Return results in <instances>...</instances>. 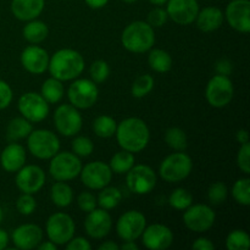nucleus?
Returning <instances> with one entry per match:
<instances>
[{
	"instance_id": "f257e3e1",
	"label": "nucleus",
	"mask_w": 250,
	"mask_h": 250,
	"mask_svg": "<svg viewBox=\"0 0 250 250\" xmlns=\"http://www.w3.org/2000/svg\"><path fill=\"white\" fill-rule=\"evenodd\" d=\"M116 139L124 150L139 153L146 148L150 139V132L143 120L128 117L117 125Z\"/></svg>"
},
{
	"instance_id": "f03ea898",
	"label": "nucleus",
	"mask_w": 250,
	"mask_h": 250,
	"mask_svg": "<svg viewBox=\"0 0 250 250\" xmlns=\"http://www.w3.org/2000/svg\"><path fill=\"white\" fill-rule=\"evenodd\" d=\"M48 68L51 77L61 82L72 81L84 70V59L77 50L60 49L49 59Z\"/></svg>"
},
{
	"instance_id": "7ed1b4c3",
	"label": "nucleus",
	"mask_w": 250,
	"mask_h": 250,
	"mask_svg": "<svg viewBox=\"0 0 250 250\" xmlns=\"http://www.w3.org/2000/svg\"><path fill=\"white\" fill-rule=\"evenodd\" d=\"M121 42L124 48L131 53H146L153 48L155 43L154 28L148 22H132L122 32Z\"/></svg>"
},
{
	"instance_id": "20e7f679",
	"label": "nucleus",
	"mask_w": 250,
	"mask_h": 250,
	"mask_svg": "<svg viewBox=\"0 0 250 250\" xmlns=\"http://www.w3.org/2000/svg\"><path fill=\"white\" fill-rule=\"evenodd\" d=\"M193 168L192 159L183 151H177L166 156L159 167L161 178L166 182L177 183L186 180Z\"/></svg>"
},
{
	"instance_id": "39448f33",
	"label": "nucleus",
	"mask_w": 250,
	"mask_h": 250,
	"mask_svg": "<svg viewBox=\"0 0 250 250\" xmlns=\"http://www.w3.org/2000/svg\"><path fill=\"white\" fill-rule=\"evenodd\" d=\"M29 153L41 160L51 159L60 150V141L54 132L49 129H36L27 137Z\"/></svg>"
},
{
	"instance_id": "423d86ee",
	"label": "nucleus",
	"mask_w": 250,
	"mask_h": 250,
	"mask_svg": "<svg viewBox=\"0 0 250 250\" xmlns=\"http://www.w3.org/2000/svg\"><path fill=\"white\" fill-rule=\"evenodd\" d=\"M82 167V163L76 154L61 151L51 158L49 172L54 180L66 182L80 176Z\"/></svg>"
},
{
	"instance_id": "0eeeda50",
	"label": "nucleus",
	"mask_w": 250,
	"mask_h": 250,
	"mask_svg": "<svg viewBox=\"0 0 250 250\" xmlns=\"http://www.w3.org/2000/svg\"><path fill=\"white\" fill-rule=\"evenodd\" d=\"M45 231L49 241L56 246H65L75 236V221L65 212H55L46 221Z\"/></svg>"
},
{
	"instance_id": "6e6552de",
	"label": "nucleus",
	"mask_w": 250,
	"mask_h": 250,
	"mask_svg": "<svg viewBox=\"0 0 250 250\" xmlns=\"http://www.w3.org/2000/svg\"><path fill=\"white\" fill-rule=\"evenodd\" d=\"M67 97L71 105L77 109H89L97 103L99 90L92 80L80 78L71 83L67 90Z\"/></svg>"
},
{
	"instance_id": "1a4fd4ad",
	"label": "nucleus",
	"mask_w": 250,
	"mask_h": 250,
	"mask_svg": "<svg viewBox=\"0 0 250 250\" xmlns=\"http://www.w3.org/2000/svg\"><path fill=\"white\" fill-rule=\"evenodd\" d=\"M233 83L229 76L217 73L208 82L205 97L211 106L225 107L233 99Z\"/></svg>"
},
{
	"instance_id": "9d476101",
	"label": "nucleus",
	"mask_w": 250,
	"mask_h": 250,
	"mask_svg": "<svg viewBox=\"0 0 250 250\" xmlns=\"http://www.w3.org/2000/svg\"><path fill=\"white\" fill-rule=\"evenodd\" d=\"M54 124L59 133L65 137H72L82 128L83 119L77 107L71 104H62L55 110Z\"/></svg>"
},
{
	"instance_id": "9b49d317",
	"label": "nucleus",
	"mask_w": 250,
	"mask_h": 250,
	"mask_svg": "<svg viewBox=\"0 0 250 250\" xmlns=\"http://www.w3.org/2000/svg\"><path fill=\"white\" fill-rule=\"evenodd\" d=\"M215 215L214 210L205 204L190 205L183 214V222L188 229L197 233L207 232L214 226Z\"/></svg>"
},
{
	"instance_id": "f8f14e48",
	"label": "nucleus",
	"mask_w": 250,
	"mask_h": 250,
	"mask_svg": "<svg viewBox=\"0 0 250 250\" xmlns=\"http://www.w3.org/2000/svg\"><path fill=\"white\" fill-rule=\"evenodd\" d=\"M19 111L32 124L42 122L49 114V103L38 93H24L19 99Z\"/></svg>"
},
{
	"instance_id": "ddd939ff",
	"label": "nucleus",
	"mask_w": 250,
	"mask_h": 250,
	"mask_svg": "<svg viewBox=\"0 0 250 250\" xmlns=\"http://www.w3.org/2000/svg\"><path fill=\"white\" fill-rule=\"evenodd\" d=\"M127 187L134 194H148L155 188L156 175L148 165H133L127 172Z\"/></svg>"
},
{
	"instance_id": "4468645a",
	"label": "nucleus",
	"mask_w": 250,
	"mask_h": 250,
	"mask_svg": "<svg viewBox=\"0 0 250 250\" xmlns=\"http://www.w3.org/2000/svg\"><path fill=\"white\" fill-rule=\"evenodd\" d=\"M146 227V219L138 210H129L117 220L116 232L122 241H136Z\"/></svg>"
},
{
	"instance_id": "2eb2a0df",
	"label": "nucleus",
	"mask_w": 250,
	"mask_h": 250,
	"mask_svg": "<svg viewBox=\"0 0 250 250\" xmlns=\"http://www.w3.org/2000/svg\"><path fill=\"white\" fill-rule=\"evenodd\" d=\"M81 181L89 189L100 190L110 185L112 171L107 164L103 161H93L81 170Z\"/></svg>"
},
{
	"instance_id": "dca6fc26",
	"label": "nucleus",
	"mask_w": 250,
	"mask_h": 250,
	"mask_svg": "<svg viewBox=\"0 0 250 250\" xmlns=\"http://www.w3.org/2000/svg\"><path fill=\"white\" fill-rule=\"evenodd\" d=\"M15 182L22 193L36 194L43 188L45 183V173L37 165L22 166L17 171Z\"/></svg>"
},
{
	"instance_id": "f3484780",
	"label": "nucleus",
	"mask_w": 250,
	"mask_h": 250,
	"mask_svg": "<svg viewBox=\"0 0 250 250\" xmlns=\"http://www.w3.org/2000/svg\"><path fill=\"white\" fill-rule=\"evenodd\" d=\"M225 17L233 29L241 33H249L250 1L249 0H232L227 5Z\"/></svg>"
},
{
	"instance_id": "a211bd4d",
	"label": "nucleus",
	"mask_w": 250,
	"mask_h": 250,
	"mask_svg": "<svg viewBox=\"0 0 250 250\" xmlns=\"http://www.w3.org/2000/svg\"><path fill=\"white\" fill-rule=\"evenodd\" d=\"M166 12L173 22L187 26L197 19L199 4L197 0H167Z\"/></svg>"
},
{
	"instance_id": "6ab92c4d",
	"label": "nucleus",
	"mask_w": 250,
	"mask_h": 250,
	"mask_svg": "<svg viewBox=\"0 0 250 250\" xmlns=\"http://www.w3.org/2000/svg\"><path fill=\"white\" fill-rule=\"evenodd\" d=\"M143 244L150 250H166L173 242V233L167 226L161 224H154L146 227L142 233Z\"/></svg>"
},
{
	"instance_id": "aec40b11",
	"label": "nucleus",
	"mask_w": 250,
	"mask_h": 250,
	"mask_svg": "<svg viewBox=\"0 0 250 250\" xmlns=\"http://www.w3.org/2000/svg\"><path fill=\"white\" fill-rule=\"evenodd\" d=\"M112 227V220L105 209H94L88 212L84 221L85 232L94 239H102L110 233Z\"/></svg>"
},
{
	"instance_id": "412c9836",
	"label": "nucleus",
	"mask_w": 250,
	"mask_h": 250,
	"mask_svg": "<svg viewBox=\"0 0 250 250\" xmlns=\"http://www.w3.org/2000/svg\"><path fill=\"white\" fill-rule=\"evenodd\" d=\"M49 54L44 48L38 45H29L21 54V63L24 70L33 75H42L48 70Z\"/></svg>"
},
{
	"instance_id": "4be33fe9",
	"label": "nucleus",
	"mask_w": 250,
	"mask_h": 250,
	"mask_svg": "<svg viewBox=\"0 0 250 250\" xmlns=\"http://www.w3.org/2000/svg\"><path fill=\"white\" fill-rule=\"evenodd\" d=\"M11 238L17 249L31 250L43 241V229L34 224H24L14 229Z\"/></svg>"
},
{
	"instance_id": "5701e85b",
	"label": "nucleus",
	"mask_w": 250,
	"mask_h": 250,
	"mask_svg": "<svg viewBox=\"0 0 250 250\" xmlns=\"http://www.w3.org/2000/svg\"><path fill=\"white\" fill-rule=\"evenodd\" d=\"M0 164L7 172H17L26 164V150L19 143L7 144L1 151Z\"/></svg>"
},
{
	"instance_id": "b1692460",
	"label": "nucleus",
	"mask_w": 250,
	"mask_h": 250,
	"mask_svg": "<svg viewBox=\"0 0 250 250\" xmlns=\"http://www.w3.org/2000/svg\"><path fill=\"white\" fill-rule=\"evenodd\" d=\"M45 0H12L11 11L20 21H31L43 12Z\"/></svg>"
},
{
	"instance_id": "393cba45",
	"label": "nucleus",
	"mask_w": 250,
	"mask_h": 250,
	"mask_svg": "<svg viewBox=\"0 0 250 250\" xmlns=\"http://www.w3.org/2000/svg\"><path fill=\"white\" fill-rule=\"evenodd\" d=\"M225 15L221 11V9L216 6H208L197 15V27L203 32H212L216 31L221 27L224 22Z\"/></svg>"
},
{
	"instance_id": "a878e982",
	"label": "nucleus",
	"mask_w": 250,
	"mask_h": 250,
	"mask_svg": "<svg viewBox=\"0 0 250 250\" xmlns=\"http://www.w3.org/2000/svg\"><path fill=\"white\" fill-rule=\"evenodd\" d=\"M32 131H33L32 122H29L24 117H15L7 125L6 136L9 141L16 142L27 138Z\"/></svg>"
},
{
	"instance_id": "bb28decb",
	"label": "nucleus",
	"mask_w": 250,
	"mask_h": 250,
	"mask_svg": "<svg viewBox=\"0 0 250 250\" xmlns=\"http://www.w3.org/2000/svg\"><path fill=\"white\" fill-rule=\"evenodd\" d=\"M49 34V28L46 23L38 20H31L23 27V37L31 44H39L45 41Z\"/></svg>"
},
{
	"instance_id": "cd10ccee",
	"label": "nucleus",
	"mask_w": 250,
	"mask_h": 250,
	"mask_svg": "<svg viewBox=\"0 0 250 250\" xmlns=\"http://www.w3.org/2000/svg\"><path fill=\"white\" fill-rule=\"evenodd\" d=\"M51 202L59 208H67L73 202V190L67 183L58 181L50 190Z\"/></svg>"
},
{
	"instance_id": "c85d7f7f",
	"label": "nucleus",
	"mask_w": 250,
	"mask_h": 250,
	"mask_svg": "<svg viewBox=\"0 0 250 250\" xmlns=\"http://www.w3.org/2000/svg\"><path fill=\"white\" fill-rule=\"evenodd\" d=\"M63 93H65V89H63L62 82L54 77H50L44 81L41 89L42 97L49 104H56V103L60 102L63 97Z\"/></svg>"
},
{
	"instance_id": "c756f323",
	"label": "nucleus",
	"mask_w": 250,
	"mask_h": 250,
	"mask_svg": "<svg viewBox=\"0 0 250 250\" xmlns=\"http://www.w3.org/2000/svg\"><path fill=\"white\" fill-rule=\"evenodd\" d=\"M148 62L150 68H153L155 72L159 73L168 72L172 67V58L167 51L163 50V49L150 50L148 56Z\"/></svg>"
},
{
	"instance_id": "7c9ffc66",
	"label": "nucleus",
	"mask_w": 250,
	"mask_h": 250,
	"mask_svg": "<svg viewBox=\"0 0 250 250\" xmlns=\"http://www.w3.org/2000/svg\"><path fill=\"white\" fill-rule=\"evenodd\" d=\"M134 159L133 153L127 151L122 149L121 151H117L110 160V168L112 172L117 173V175H122V173H127L134 165Z\"/></svg>"
},
{
	"instance_id": "2f4dec72",
	"label": "nucleus",
	"mask_w": 250,
	"mask_h": 250,
	"mask_svg": "<svg viewBox=\"0 0 250 250\" xmlns=\"http://www.w3.org/2000/svg\"><path fill=\"white\" fill-rule=\"evenodd\" d=\"M117 124L111 116L102 115L98 116L93 122V131L100 138H110L116 133Z\"/></svg>"
},
{
	"instance_id": "473e14b6",
	"label": "nucleus",
	"mask_w": 250,
	"mask_h": 250,
	"mask_svg": "<svg viewBox=\"0 0 250 250\" xmlns=\"http://www.w3.org/2000/svg\"><path fill=\"white\" fill-rule=\"evenodd\" d=\"M100 190L102 192L99 193V197L97 200L100 208L105 210H111L120 204L122 199V193L119 188L107 187L106 186Z\"/></svg>"
},
{
	"instance_id": "72a5a7b5",
	"label": "nucleus",
	"mask_w": 250,
	"mask_h": 250,
	"mask_svg": "<svg viewBox=\"0 0 250 250\" xmlns=\"http://www.w3.org/2000/svg\"><path fill=\"white\" fill-rule=\"evenodd\" d=\"M165 142L171 149L176 151H185L188 146L185 131L178 127H171L165 132Z\"/></svg>"
},
{
	"instance_id": "f704fd0d",
	"label": "nucleus",
	"mask_w": 250,
	"mask_h": 250,
	"mask_svg": "<svg viewBox=\"0 0 250 250\" xmlns=\"http://www.w3.org/2000/svg\"><path fill=\"white\" fill-rule=\"evenodd\" d=\"M249 247V234L243 229H234L227 236L226 248L229 250H248Z\"/></svg>"
},
{
	"instance_id": "c9c22d12",
	"label": "nucleus",
	"mask_w": 250,
	"mask_h": 250,
	"mask_svg": "<svg viewBox=\"0 0 250 250\" xmlns=\"http://www.w3.org/2000/svg\"><path fill=\"white\" fill-rule=\"evenodd\" d=\"M232 197L238 204L248 207L250 204V180L241 178L237 181L232 188Z\"/></svg>"
},
{
	"instance_id": "e433bc0d",
	"label": "nucleus",
	"mask_w": 250,
	"mask_h": 250,
	"mask_svg": "<svg viewBox=\"0 0 250 250\" xmlns=\"http://www.w3.org/2000/svg\"><path fill=\"white\" fill-rule=\"evenodd\" d=\"M193 203V197L185 188H177L171 193L168 198V204L176 210H186Z\"/></svg>"
},
{
	"instance_id": "4c0bfd02",
	"label": "nucleus",
	"mask_w": 250,
	"mask_h": 250,
	"mask_svg": "<svg viewBox=\"0 0 250 250\" xmlns=\"http://www.w3.org/2000/svg\"><path fill=\"white\" fill-rule=\"evenodd\" d=\"M154 88V78L150 75H141L132 84L131 93L134 98H143L148 95Z\"/></svg>"
},
{
	"instance_id": "58836bf2",
	"label": "nucleus",
	"mask_w": 250,
	"mask_h": 250,
	"mask_svg": "<svg viewBox=\"0 0 250 250\" xmlns=\"http://www.w3.org/2000/svg\"><path fill=\"white\" fill-rule=\"evenodd\" d=\"M94 150V144L92 139L84 136L76 137L72 141V153L81 158H87Z\"/></svg>"
},
{
	"instance_id": "ea45409f",
	"label": "nucleus",
	"mask_w": 250,
	"mask_h": 250,
	"mask_svg": "<svg viewBox=\"0 0 250 250\" xmlns=\"http://www.w3.org/2000/svg\"><path fill=\"white\" fill-rule=\"evenodd\" d=\"M227 195H229V189L224 182L212 183L208 190V198L214 205H220L226 202Z\"/></svg>"
},
{
	"instance_id": "a19ab883",
	"label": "nucleus",
	"mask_w": 250,
	"mask_h": 250,
	"mask_svg": "<svg viewBox=\"0 0 250 250\" xmlns=\"http://www.w3.org/2000/svg\"><path fill=\"white\" fill-rule=\"evenodd\" d=\"M90 77L94 83H103L104 81L107 80L110 75V67L107 65L106 61L104 60H97L92 63L90 66Z\"/></svg>"
},
{
	"instance_id": "79ce46f5",
	"label": "nucleus",
	"mask_w": 250,
	"mask_h": 250,
	"mask_svg": "<svg viewBox=\"0 0 250 250\" xmlns=\"http://www.w3.org/2000/svg\"><path fill=\"white\" fill-rule=\"evenodd\" d=\"M36 208H37V202L36 199H34L33 194H27V193H23V194H22L16 202L17 211H19L21 215H24V216H28V215L33 214Z\"/></svg>"
},
{
	"instance_id": "37998d69",
	"label": "nucleus",
	"mask_w": 250,
	"mask_h": 250,
	"mask_svg": "<svg viewBox=\"0 0 250 250\" xmlns=\"http://www.w3.org/2000/svg\"><path fill=\"white\" fill-rule=\"evenodd\" d=\"M237 165L246 175L250 173V144H242L237 155Z\"/></svg>"
},
{
	"instance_id": "c03bdc74",
	"label": "nucleus",
	"mask_w": 250,
	"mask_h": 250,
	"mask_svg": "<svg viewBox=\"0 0 250 250\" xmlns=\"http://www.w3.org/2000/svg\"><path fill=\"white\" fill-rule=\"evenodd\" d=\"M77 204L82 211L88 214V212H90L92 210H94L97 208L98 202L94 194H92L90 192H82L77 197Z\"/></svg>"
},
{
	"instance_id": "a18cd8bd",
	"label": "nucleus",
	"mask_w": 250,
	"mask_h": 250,
	"mask_svg": "<svg viewBox=\"0 0 250 250\" xmlns=\"http://www.w3.org/2000/svg\"><path fill=\"white\" fill-rule=\"evenodd\" d=\"M167 12L163 7H155L148 14V23L153 28L154 27H163L167 21Z\"/></svg>"
},
{
	"instance_id": "49530a36",
	"label": "nucleus",
	"mask_w": 250,
	"mask_h": 250,
	"mask_svg": "<svg viewBox=\"0 0 250 250\" xmlns=\"http://www.w3.org/2000/svg\"><path fill=\"white\" fill-rule=\"evenodd\" d=\"M12 89L7 82L0 80V110H4L11 104L12 102Z\"/></svg>"
},
{
	"instance_id": "de8ad7c7",
	"label": "nucleus",
	"mask_w": 250,
	"mask_h": 250,
	"mask_svg": "<svg viewBox=\"0 0 250 250\" xmlns=\"http://www.w3.org/2000/svg\"><path fill=\"white\" fill-rule=\"evenodd\" d=\"M67 250H90L92 246L89 242L83 237H77V238H72L65 244Z\"/></svg>"
},
{
	"instance_id": "09e8293b",
	"label": "nucleus",
	"mask_w": 250,
	"mask_h": 250,
	"mask_svg": "<svg viewBox=\"0 0 250 250\" xmlns=\"http://www.w3.org/2000/svg\"><path fill=\"white\" fill-rule=\"evenodd\" d=\"M192 248L194 250H214L215 246L210 239L202 237V238H198L197 241L193 243Z\"/></svg>"
},
{
	"instance_id": "8fccbe9b",
	"label": "nucleus",
	"mask_w": 250,
	"mask_h": 250,
	"mask_svg": "<svg viewBox=\"0 0 250 250\" xmlns=\"http://www.w3.org/2000/svg\"><path fill=\"white\" fill-rule=\"evenodd\" d=\"M216 71L219 75L229 76L232 72V63L229 60H220L216 63Z\"/></svg>"
},
{
	"instance_id": "3c124183",
	"label": "nucleus",
	"mask_w": 250,
	"mask_h": 250,
	"mask_svg": "<svg viewBox=\"0 0 250 250\" xmlns=\"http://www.w3.org/2000/svg\"><path fill=\"white\" fill-rule=\"evenodd\" d=\"M236 139L239 144H246L249 143V133L247 129H239L236 133Z\"/></svg>"
},
{
	"instance_id": "603ef678",
	"label": "nucleus",
	"mask_w": 250,
	"mask_h": 250,
	"mask_svg": "<svg viewBox=\"0 0 250 250\" xmlns=\"http://www.w3.org/2000/svg\"><path fill=\"white\" fill-rule=\"evenodd\" d=\"M84 1L90 9L97 10V9H102V7H104L105 5L107 4L109 0H84Z\"/></svg>"
},
{
	"instance_id": "864d4df0",
	"label": "nucleus",
	"mask_w": 250,
	"mask_h": 250,
	"mask_svg": "<svg viewBox=\"0 0 250 250\" xmlns=\"http://www.w3.org/2000/svg\"><path fill=\"white\" fill-rule=\"evenodd\" d=\"M9 234L5 229H0V250H4L9 246Z\"/></svg>"
},
{
	"instance_id": "5fc2aeb1",
	"label": "nucleus",
	"mask_w": 250,
	"mask_h": 250,
	"mask_svg": "<svg viewBox=\"0 0 250 250\" xmlns=\"http://www.w3.org/2000/svg\"><path fill=\"white\" fill-rule=\"evenodd\" d=\"M56 244L53 243L51 241H48V242H43L42 241L41 243L37 246V249L39 250H56Z\"/></svg>"
},
{
	"instance_id": "6e6d98bb",
	"label": "nucleus",
	"mask_w": 250,
	"mask_h": 250,
	"mask_svg": "<svg viewBox=\"0 0 250 250\" xmlns=\"http://www.w3.org/2000/svg\"><path fill=\"white\" fill-rule=\"evenodd\" d=\"M119 249H120L119 244H116L115 242H111V241H107L99 246V250H119Z\"/></svg>"
},
{
	"instance_id": "4d7b16f0",
	"label": "nucleus",
	"mask_w": 250,
	"mask_h": 250,
	"mask_svg": "<svg viewBox=\"0 0 250 250\" xmlns=\"http://www.w3.org/2000/svg\"><path fill=\"white\" fill-rule=\"evenodd\" d=\"M120 249L122 250H138V246L134 243V241H125V243H122L120 246Z\"/></svg>"
},
{
	"instance_id": "13d9d810",
	"label": "nucleus",
	"mask_w": 250,
	"mask_h": 250,
	"mask_svg": "<svg viewBox=\"0 0 250 250\" xmlns=\"http://www.w3.org/2000/svg\"><path fill=\"white\" fill-rule=\"evenodd\" d=\"M149 1H150L153 5H156V6H161V5L167 2V0H149Z\"/></svg>"
},
{
	"instance_id": "bf43d9fd",
	"label": "nucleus",
	"mask_w": 250,
	"mask_h": 250,
	"mask_svg": "<svg viewBox=\"0 0 250 250\" xmlns=\"http://www.w3.org/2000/svg\"><path fill=\"white\" fill-rule=\"evenodd\" d=\"M122 1L127 2V4H132V2H136L137 0H122Z\"/></svg>"
},
{
	"instance_id": "052dcab7",
	"label": "nucleus",
	"mask_w": 250,
	"mask_h": 250,
	"mask_svg": "<svg viewBox=\"0 0 250 250\" xmlns=\"http://www.w3.org/2000/svg\"><path fill=\"white\" fill-rule=\"evenodd\" d=\"M2 221V209H1V207H0V222Z\"/></svg>"
}]
</instances>
